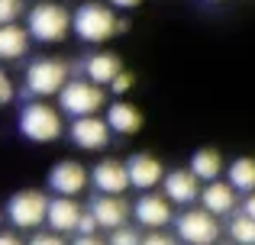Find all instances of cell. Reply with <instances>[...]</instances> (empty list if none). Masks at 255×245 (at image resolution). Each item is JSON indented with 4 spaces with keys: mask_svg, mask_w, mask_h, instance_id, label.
Segmentation results:
<instances>
[{
    "mask_svg": "<svg viewBox=\"0 0 255 245\" xmlns=\"http://www.w3.org/2000/svg\"><path fill=\"white\" fill-rule=\"evenodd\" d=\"M107 126H110V132H117V136H132V132L142 129V113H139V107H132V103L117 100V103L107 107Z\"/></svg>",
    "mask_w": 255,
    "mask_h": 245,
    "instance_id": "cell-17",
    "label": "cell"
},
{
    "mask_svg": "<svg viewBox=\"0 0 255 245\" xmlns=\"http://www.w3.org/2000/svg\"><path fill=\"white\" fill-rule=\"evenodd\" d=\"M200 203H204L207 213L226 216V213L236 210V190H233L230 181H220V177H217V181H210V184L200 187Z\"/></svg>",
    "mask_w": 255,
    "mask_h": 245,
    "instance_id": "cell-15",
    "label": "cell"
},
{
    "mask_svg": "<svg viewBox=\"0 0 255 245\" xmlns=\"http://www.w3.org/2000/svg\"><path fill=\"white\" fill-rule=\"evenodd\" d=\"M26 32H29V39H36L42 45L65 42V36L71 32V13L58 0H39L36 6H29Z\"/></svg>",
    "mask_w": 255,
    "mask_h": 245,
    "instance_id": "cell-2",
    "label": "cell"
},
{
    "mask_svg": "<svg viewBox=\"0 0 255 245\" xmlns=\"http://www.w3.org/2000/svg\"><path fill=\"white\" fill-rule=\"evenodd\" d=\"M23 16V0H0V26L16 23Z\"/></svg>",
    "mask_w": 255,
    "mask_h": 245,
    "instance_id": "cell-24",
    "label": "cell"
},
{
    "mask_svg": "<svg viewBox=\"0 0 255 245\" xmlns=\"http://www.w3.org/2000/svg\"><path fill=\"white\" fill-rule=\"evenodd\" d=\"M136 213V223L145 229H162L171 223V200L168 197H158V194H142L132 207Z\"/></svg>",
    "mask_w": 255,
    "mask_h": 245,
    "instance_id": "cell-14",
    "label": "cell"
},
{
    "mask_svg": "<svg viewBox=\"0 0 255 245\" xmlns=\"http://www.w3.org/2000/svg\"><path fill=\"white\" fill-rule=\"evenodd\" d=\"M26 49H29L26 26H16V23L0 26V62H16V58L26 55Z\"/></svg>",
    "mask_w": 255,
    "mask_h": 245,
    "instance_id": "cell-19",
    "label": "cell"
},
{
    "mask_svg": "<svg viewBox=\"0 0 255 245\" xmlns=\"http://www.w3.org/2000/svg\"><path fill=\"white\" fill-rule=\"evenodd\" d=\"M55 97H58V110H62L65 116H71V120H78V116H94L107 100L104 87L87 81V78H68L65 87L58 90Z\"/></svg>",
    "mask_w": 255,
    "mask_h": 245,
    "instance_id": "cell-3",
    "label": "cell"
},
{
    "mask_svg": "<svg viewBox=\"0 0 255 245\" xmlns=\"http://www.w3.org/2000/svg\"><path fill=\"white\" fill-rule=\"evenodd\" d=\"M0 223H3V210H0Z\"/></svg>",
    "mask_w": 255,
    "mask_h": 245,
    "instance_id": "cell-34",
    "label": "cell"
},
{
    "mask_svg": "<svg viewBox=\"0 0 255 245\" xmlns=\"http://www.w3.org/2000/svg\"><path fill=\"white\" fill-rule=\"evenodd\" d=\"M126 174H129V187L136 190H152L155 184H162L165 177V164L149 152H136L126 158Z\"/></svg>",
    "mask_w": 255,
    "mask_h": 245,
    "instance_id": "cell-10",
    "label": "cell"
},
{
    "mask_svg": "<svg viewBox=\"0 0 255 245\" xmlns=\"http://www.w3.org/2000/svg\"><path fill=\"white\" fill-rule=\"evenodd\" d=\"M226 177H230V184H233L236 194H252L255 190V158L243 155V158H236V162H230Z\"/></svg>",
    "mask_w": 255,
    "mask_h": 245,
    "instance_id": "cell-21",
    "label": "cell"
},
{
    "mask_svg": "<svg viewBox=\"0 0 255 245\" xmlns=\"http://www.w3.org/2000/svg\"><path fill=\"white\" fill-rule=\"evenodd\" d=\"M0 245H26L16 233H0Z\"/></svg>",
    "mask_w": 255,
    "mask_h": 245,
    "instance_id": "cell-31",
    "label": "cell"
},
{
    "mask_svg": "<svg viewBox=\"0 0 255 245\" xmlns=\"http://www.w3.org/2000/svg\"><path fill=\"white\" fill-rule=\"evenodd\" d=\"M91 184L97 187V194H110V197H123L129 190V174H126V162L107 158L97 162L91 168Z\"/></svg>",
    "mask_w": 255,
    "mask_h": 245,
    "instance_id": "cell-8",
    "label": "cell"
},
{
    "mask_svg": "<svg viewBox=\"0 0 255 245\" xmlns=\"http://www.w3.org/2000/svg\"><path fill=\"white\" fill-rule=\"evenodd\" d=\"M87 213L97 220L100 229H117V226H126V220H129V203H126L123 197L100 194V197H94V200H91Z\"/></svg>",
    "mask_w": 255,
    "mask_h": 245,
    "instance_id": "cell-13",
    "label": "cell"
},
{
    "mask_svg": "<svg viewBox=\"0 0 255 245\" xmlns=\"http://www.w3.org/2000/svg\"><path fill=\"white\" fill-rule=\"evenodd\" d=\"M26 245H65V239L58 233H36Z\"/></svg>",
    "mask_w": 255,
    "mask_h": 245,
    "instance_id": "cell-29",
    "label": "cell"
},
{
    "mask_svg": "<svg viewBox=\"0 0 255 245\" xmlns=\"http://www.w3.org/2000/svg\"><path fill=\"white\" fill-rule=\"evenodd\" d=\"M97 229H100V226H97V220H94L91 213H84V210H81V220H78L75 233H78V236H94Z\"/></svg>",
    "mask_w": 255,
    "mask_h": 245,
    "instance_id": "cell-25",
    "label": "cell"
},
{
    "mask_svg": "<svg viewBox=\"0 0 255 245\" xmlns=\"http://www.w3.org/2000/svg\"><path fill=\"white\" fill-rule=\"evenodd\" d=\"M187 168L197 174V181L210 184V181H217V177L223 174V155H220L217 149H197L191 155V164H187Z\"/></svg>",
    "mask_w": 255,
    "mask_h": 245,
    "instance_id": "cell-20",
    "label": "cell"
},
{
    "mask_svg": "<svg viewBox=\"0 0 255 245\" xmlns=\"http://www.w3.org/2000/svg\"><path fill=\"white\" fill-rule=\"evenodd\" d=\"M19 132L29 142H55L62 139V110L49 107L45 100H32L19 110Z\"/></svg>",
    "mask_w": 255,
    "mask_h": 245,
    "instance_id": "cell-4",
    "label": "cell"
},
{
    "mask_svg": "<svg viewBox=\"0 0 255 245\" xmlns=\"http://www.w3.org/2000/svg\"><path fill=\"white\" fill-rule=\"evenodd\" d=\"M68 136H71V142H75L78 149L97 152V149H104V145L110 142V126H107V120H100L97 113L94 116H78V120L71 123Z\"/></svg>",
    "mask_w": 255,
    "mask_h": 245,
    "instance_id": "cell-12",
    "label": "cell"
},
{
    "mask_svg": "<svg viewBox=\"0 0 255 245\" xmlns=\"http://www.w3.org/2000/svg\"><path fill=\"white\" fill-rule=\"evenodd\" d=\"M230 236H233L236 245H255V220L246 216V213L233 216L230 220Z\"/></svg>",
    "mask_w": 255,
    "mask_h": 245,
    "instance_id": "cell-22",
    "label": "cell"
},
{
    "mask_svg": "<svg viewBox=\"0 0 255 245\" xmlns=\"http://www.w3.org/2000/svg\"><path fill=\"white\" fill-rule=\"evenodd\" d=\"M213 3H217V0H213Z\"/></svg>",
    "mask_w": 255,
    "mask_h": 245,
    "instance_id": "cell-35",
    "label": "cell"
},
{
    "mask_svg": "<svg viewBox=\"0 0 255 245\" xmlns=\"http://www.w3.org/2000/svg\"><path fill=\"white\" fill-rule=\"evenodd\" d=\"M65 81H68V65L58 58H36L23 75L26 97H36V100L55 97L65 87Z\"/></svg>",
    "mask_w": 255,
    "mask_h": 245,
    "instance_id": "cell-5",
    "label": "cell"
},
{
    "mask_svg": "<svg viewBox=\"0 0 255 245\" xmlns=\"http://www.w3.org/2000/svg\"><path fill=\"white\" fill-rule=\"evenodd\" d=\"M49 213V197L42 190H16L6 200V220L16 229H39Z\"/></svg>",
    "mask_w": 255,
    "mask_h": 245,
    "instance_id": "cell-6",
    "label": "cell"
},
{
    "mask_svg": "<svg viewBox=\"0 0 255 245\" xmlns=\"http://www.w3.org/2000/svg\"><path fill=\"white\" fill-rule=\"evenodd\" d=\"M75 245H107V242H100L97 236H78V242Z\"/></svg>",
    "mask_w": 255,
    "mask_h": 245,
    "instance_id": "cell-33",
    "label": "cell"
},
{
    "mask_svg": "<svg viewBox=\"0 0 255 245\" xmlns=\"http://www.w3.org/2000/svg\"><path fill=\"white\" fill-rule=\"evenodd\" d=\"M139 245H178V242H174L171 236H165L162 229H152L149 236H142V242H139Z\"/></svg>",
    "mask_w": 255,
    "mask_h": 245,
    "instance_id": "cell-27",
    "label": "cell"
},
{
    "mask_svg": "<svg viewBox=\"0 0 255 245\" xmlns=\"http://www.w3.org/2000/svg\"><path fill=\"white\" fill-rule=\"evenodd\" d=\"M243 213L255 220V190H252V194H246V200H243Z\"/></svg>",
    "mask_w": 255,
    "mask_h": 245,
    "instance_id": "cell-30",
    "label": "cell"
},
{
    "mask_svg": "<svg viewBox=\"0 0 255 245\" xmlns=\"http://www.w3.org/2000/svg\"><path fill=\"white\" fill-rule=\"evenodd\" d=\"M162 187H165V197L178 207H191V203L200 200V181L191 168H174L162 177Z\"/></svg>",
    "mask_w": 255,
    "mask_h": 245,
    "instance_id": "cell-11",
    "label": "cell"
},
{
    "mask_svg": "<svg viewBox=\"0 0 255 245\" xmlns=\"http://www.w3.org/2000/svg\"><path fill=\"white\" fill-rule=\"evenodd\" d=\"M78 220H81V207L75 203V197H55L49 200V213H45V223L52 226V233H75Z\"/></svg>",
    "mask_w": 255,
    "mask_h": 245,
    "instance_id": "cell-16",
    "label": "cell"
},
{
    "mask_svg": "<svg viewBox=\"0 0 255 245\" xmlns=\"http://www.w3.org/2000/svg\"><path fill=\"white\" fill-rule=\"evenodd\" d=\"M142 0H110V6H117V10H132V6H139Z\"/></svg>",
    "mask_w": 255,
    "mask_h": 245,
    "instance_id": "cell-32",
    "label": "cell"
},
{
    "mask_svg": "<svg viewBox=\"0 0 255 245\" xmlns=\"http://www.w3.org/2000/svg\"><path fill=\"white\" fill-rule=\"evenodd\" d=\"M87 184H91V174H87V168L78 164V162H58V164H52V171H49V187L55 190L58 197H78Z\"/></svg>",
    "mask_w": 255,
    "mask_h": 245,
    "instance_id": "cell-9",
    "label": "cell"
},
{
    "mask_svg": "<svg viewBox=\"0 0 255 245\" xmlns=\"http://www.w3.org/2000/svg\"><path fill=\"white\" fill-rule=\"evenodd\" d=\"M107 87H110V90H113V94H126V90H129V87H132V75H126V71H120V75H117V78H113V81H110V84H107Z\"/></svg>",
    "mask_w": 255,
    "mask_h": 245,
    "instance_id": "cell-26",
    "label": "cell"
},
{
    "mask_svg": "<svg viewBox=\"0 0 255 245\" xmlns=\"http://www.w3.org/2000/svg\"><path fill=\"white\" fill-rule=\"evenodd\" d=\"M71 32L81 42H107L117 32H126V19H120L107 3H81L71 13Z\"/></svg>",
    "mask_w": 255,
    "mask_h": 245,
    "instance_id": "cell-1",
    "label": "cell"
},
{
    "mask_svg": "<svg viewBox=\"0 0 255 245\" xmlns=\"http://www.w3.org/2000/svg\"><path fill=\"white\" fill-rule=\"evenodd\" d=\"M139 242H142V236H139L132 226H117V229H110V245H139Z\"/></svg>",
    "mask_w": 255,
    "mask_h": 245,
    "instance_id": "cell-23",
    "label": "cell"
},
{
    "mask_svg": "<svg viewBox=\"0 0 255 245\" xmlns=\"http://www.w3.org/2000/svg\"><path fill=\"white\" fill-rule=\"evenodd\" d=\"M120 71H123V62H120V55H113V52H94L84 62V78L94 81V84H100V87H107Z\"/></svg>",
    "mask_w": 255,
    "mask_h": 245,
    "instance_id": "cell-18",
    "label": "cell"
},
{
    "mask_svg": "<svg viewBox=\"0 0 255 245\" xmlns=\"http://www.w3.org/2000/svg\"><path fill=\"white\" fill-rule=\"evenodd\" d=\"M174 229H178V239L187 245H217L220 239V223L213 213L200 210H184V213L174 220Z\"/></svg>",
    "mask_w": 255,
    "mask_h": 245,
    "instance_id": "cell-7",
    "label": "cell"
},
{
    "mask_svg": "<svg viewBox=\"0 0 255 245\" xmlns=\"http://www.w3.org/2000/svg\"><path fill=\"white\" fill-rule=\"evenodd\" d=\"M233 245H236V242H233Z\"/></svg>",
    "mask_w": 255,
    "mask_h": 245,
    "instance_id": "cell-36",
    "label": "cell"
},
{
    "mask_svg": "<svg viewBox=\"0 0 255 245\" xmlns=\"http://www.w3.org/2000/svg\"><path fill=\"white\" fill-rule=\"evenodd\" d=\"M13 94H16V90H13V81L6 78V71H0V107H6V103L13 100Z\"/></svg>",
    "mask_w": 255,
    "mask_h": 245,
    "instance_id": "cell-28",
    "label": "cell"
}]
</instances>
